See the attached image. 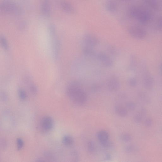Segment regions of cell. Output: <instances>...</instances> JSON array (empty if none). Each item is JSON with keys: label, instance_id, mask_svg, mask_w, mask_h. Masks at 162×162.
Returning <instances> with one entry per match:
<instances>
[{"label": "cell", "instance_id": "6", "mask_svg": "<svg viewBox=\"0 0 162 162\" xmlns=\"http://www.w3.org/2000/svg\"><path fill=\"white\" fill-rule=\"evenodd\" d=\"M50 33L52 37V48L54 57L56 59L58 56L59 52V44L57 38H56V30L53 26H51L50 28Z\"/></svg>", "mask_w": 162, "mask_h": 162}, {"label": "cell", "instance_id": "22", "mask_svg": "<svg viewBox=\"0 0 162 162\" xmlns=\"http://www.w3.org/2000/svg\"><path fill=\"white\" fill-rule=\"evenodd\" d=\"M121 140L124 142H128L131 141L132 137L130 135L127 133H123L120 136Z\"/></svg>", "mask_w": 162, "mask_h": 162}, {"label": "cell", "instance_id": "10", "mask_svg": "<svg viewBox=\"0 0 162 162\" xmlns=\"http://www.w3.org/2000/svg\"><path fill=\"white\" fill-rule=\"evenodd\" d=\"M61 6L62 10L67 13L72 14L75 13V10L74 7L66 1H62L61 2Z\"/></svg>", "mask_w": 162, "mask_h": 162}, {"label": "cell", "instance_id": "28", "mask_svg": "<svg viewBox=\"0 0 162 162\" xmlns=\"http://www.w3.org/2000/svg\"><path fill=\"white\" fill-rule=\"evenodd\" d=\"M7 146V143L6 140L3 138H1L0 141V147L2 150H5Z\"/></svg>", "mask_w": 162, "mask_h": 162}, {"label": "cell", "instance_id": "40", "mask_svg": "<svg viewBox=\"0 0 162 162\" xmlns=\"http://www.w3.org/2000/svg\"><path fill=\"white\" fill-rule=\"evenodd\" d=\"M161 69H162V66H161Z\"/></svg>", "mask_w": 162, "mask_h": 162}, {"label": "cell", "instance_id": "2", "mask_svg": "<svg viewBox=\"0 0 162 162\" xmlns=\"http://www.w3.org/2000/svg\"><path fill=\"white\" fill-rule=\"evenodd\" d=\"M128 14L129 17L142 25L149 23L153 18L152 14L149 10L138 6L130 7L128 9Z\"/></svg>", "mask_w": 162, "mask_h": 162}, {"label": "cell", "instance_id": "36", "mask_svg": "<svg viewBox=\"0 0 162 162\" xmlns=\"http://www.w3.org/2000/svg\"><path fill=\"white\" fill-rule=\"evenodd\" d=\"M1 97L3 101H6L7 100V96L6 93L2 92L1 94Z\"/></svg>", "mask_w": 162, "mask_h": 162}, {"label": "cell", "instance_id": "11", "mask_svg": "<svg viewBox=\"0 0 162 162\" xmlns=\"http://www.w3.org/2000/svg\"><path fill=\"white\" fill-rule=\"evenodd\" d=\"M41 11L45 17H49L51 13L50 3L48 0H43L41 5Z\"/></svg>", "mask_w": 162, "mask_h": 162}, {"label": "cell", "instance_id": "19", "mask_svg": "<svg viewBox=\"0 0 162 162\" xmlns=\"http://www.w3.org/2000/svg\"><path fill=\"white\" fill-rule=\"evenodd\" d=\"M138 97L141 101L146 104H150L151 102L149 97L143 92H141L139 94Z\"/></svg>", "mask_w": 162, "mask_h": 162}, {"label": "cell", "instance_id": "17", "mask_svg": "<svg viewBox=\"0 0 162 162\" xmlns=\"http://www.w3.org/2000/svg\"><path fill=\"white\" fill-rule=\"evenodd\" d=\"M62 141L64 145L69 147L72 146L74 142L73 138L71 136L68 135L64 136Z\"/></svg>", "mask_w": 162, "mask_h": 162}, {"label": "cell", "instance_id": "34", "mask_svg": "<svg viewBox=\"0 0 162 162\" xmlns=\"http://www.w3.org/2000/svg\"><path fill=\"white\" fill-rule=\"evenodd\" d=\"M128 83L130 86L135 87L137 84V80L135 78H131L128 80Z\"/></svg>", "mask_w": 162, "mask_h": 162}, {"label": "cell", "instance_id": "35", "mask_svg": "<svg viewBox=\"0 0 162 162\" xmlns=\"http://www.w3.org/2000/svg\"><path fill=\"white\" fill-rule=\"evenodd\" d=\"M108 50L109 52L112 55H115L116 54L117 51L116 48L112 46L109 47Z\"/></svg>", "mask_w": 162, "mask_h": 162}, {"label": "cell", "instance_id": "37", "mask_svg": "<svg viewBox=\"0 0 162 162\" xmlns=\"http://www.w3.org/2000/svg\"><path fill=\"white\" fill-rule=\"evenodd\" d=\"M159 9L162 10V0H159Z\"/></svg>", "mask_w": 162, "mask_h": 162}, {"label": "cell", "instance_id": "29", "mask_svg": "<svg viewBox=\"0 0 162 162\" xmlns=\"http://www.w3.org/2000/svg\"><path fill=\"white\" fill-rule=\"evenodd\" d=\"M102 146L106 148H110L112 146V143L108 140L100 142Z\"/></svg>", "mask_w": 162, "mask_h": 162}, {"label": "cell", "instance_id": "13", "mask_svg": "<svg viewBox=\"0 0 162 162\" xmlns=\"http://www.w3.org/2000/svg\"><path fill=\"white\" fill-rule=\"evenodd\" d=\"M147 111L145 108H142L140 110L137 112L135 115L134 118V121L137 124H139L142 122L143 119L147 115Z\"/></svg>", "mask_w": 162, "mask_h": 162}, {"label": "cell", "instance_id": "38", "mask_svg": "<svg viewBox=\"0 0 162 162\" xmlns=\"http://www.w3.org/2000/svg\"><path fill=\"white\" fill-rule=\"evenodd\" d=\"M106 159L107 160H110L111 159V155L110 154H107L106 155Z\"/></svg>", "mask_w": 162, "mask_h": 162}, {"label": "cell", "instance_id": "7", "mask_svg": "<svg viewBox=\"0 0 162 162\" xmlns=\"http://www.w3.org/2000/svg\"><path fill=\"white\" fill-rule=\"evenodd\" d=\"M84 46L93 47L98 45L99 40L98 38L95 35L91 34H86L83 38Z\"/></svg>", "mask_w": 162, "mask_h": 162}, {"label": "cell", "instance_id": "27", "mask_svg": "<svg viewBox=\"0 0 162 162\" xmlns=\"http://www.w3.org/2000/svg\"><path fill=\"white\" fill-rule=\"evenodd\" d=\"M44 156L47 160H49L51 161H54L56 160L54 155L50 152H45L44 154Z\"/></svg>", "mask_w": 162, "mask_h": 162}, {"label": "cell", "instance_id": "8", "mask_svg": "<svg viewBox=\"0 0 162 162\" xmlns=\"http://www.w3.org/2000/svg\"><path fill=\"white\" fill-rule=\"evenodd\" d=\"M40 127L42 130L45 132L50 131L54 126V121L52 118L47 116L42 118L40 122Z\"/></svg>", "mask_w": 162, "mask_h": 162}, {"label": "cell", "instance_id": "30", "mask_svg": "<svg viewBox=\"0 0 162 162\" xmlns=\"http://www.w3.org/2000/svg\"><path fill=\"white\" fill-rule=\"evenodd\" d=\"M1 44L4 49L6 50H7L8 46L6 38L3 37H1Z\"/></svg>", "mask_w": 162, "mask_h": 162}, {"label": "cell", "instance_id": "1", "mask_svg": "<svg viewBox=\"0 0 162 162\" xmlns=\"http://www.w3.org/2000/svg\"><path fill=\"white\" fill-rule=\"evenodd\" d=\"M66 93L71 101L78 105H83L87 101V93L77 81H72L69 83L66 88Z\"/></svg>", "mask_w": 162, "mask_h": 162}, {"label": "cell", "instance_id": "24", "mask_svg": "<svg viewBox=\"0 0 162 162\" xmlns=\"http://www.w3.org/2000/svg\"><path fill=\"white\" fill-rule=\"evenodd\" d=\"M19 96L20 99L22 100H25L27 98V94L25 91L22 89H20L18 91Z\"/></svg>", "mask_w": 162, "mask_h": 162}, {"label": "cell", "instance_id": "9", "mask_svg": "<svg viewBox=\"0 0 162 162\" xmlns=\"http://www.w3.org/2000/svg\"><path fill=\"white\" fill-rule=\"evenodd\" d=\"M96 57L104 66L110 68L113 65V62L111 58L103 52H100L97 54Z\"/></svg>", "mask_w": 162, "mask_h": 162}, {"label": "cell", "instance_id": "23", "mask_svg": "<svg viewBox=\"0 0 162 162\" xmlns=\"http://www.w3.org/2000/svg\"><path fill=\"white\" fill-rule=\"evenodd\" d=\"M87 147L88 151L90 153H92L94 152L95 147L93 142L91 141H89L88 143Z\"/></svg>", "mask_w": 162, "mask_h": 162}, {"label": "cell", "instance_id": "21", "mask_svg": "<svg viewBox=\"0 0 162 162\" xmlns=\"http://www.w3.org/2000/svg\"><path fill=\"white\" fill-rule=\"evenodd\" d=\"M154 28L156 30H162V16L158 18L154 25Z\"/></svg>", "mask_w": 162, "mask_h": 162}, {"label": "cell", "instance_id": "33", "mask_svg": "<svg viewBox=\"0 0 162 162\" xmlns=\"http://www.w3.org/2000/svg\"><path fill=\"white\" fill-rule=\"evenodd\" d=\"M101 89L100 86L98 85L94 84L91 87V90L93 92H98Z\"/></svg>", "mask_w": 162, "mask_h": 162}, {"label": "cell", "instance_id": "4", "mask_svg": "<svg viewBox=\"0 0 162 162\" xmlns=\"http://www.w3.org/2000/svg\"><path fill=\"white\" fill-rule=\"evenodd\" d=\"M128 31L132 37L137 39H142L147 34L146 31L143 28L137 25L129 26L128 28Z\"/></svg>", "mask_w": 162, "mask_h": 162}, {"label": "cell", "instance_id": "26", "mask_svg": "<svg viewBox=\"0 0 162 162\" xmlns=\"http://www.w3.org/2000/svg\"><path fill=\"white\" fill-rule=\"evenodd\" d=\"M16 142H17L18 150L19 151L21 150L24 146V142L23 140L21 138H19L17 139Z\"/></svg>", "mask_w": 162, "mask_h": 162}, {"label": "cell", "instance_id": "14", "mask_svg": "<svg viewBox=\"0 0 162 162\" xmlns=\"http://www.w3.org/2000/svg\"><path fill=\"white\" fill-rule=\"evenodd\" d=\"M145 4L154 10L159 9V0H143Z\"/></svg>", "mask_w": 162, "mask_h": 162}, {"label": "cell", "instance_id": "16", "mask_svg": "<svg viewBox=\"0 0 162 162\" xmlns=\"http://www.w3.org/2000/svg\"><path fill=\"white\" fill-rule=\"evenodd\" d=\"M97 137L100 142H101L108 140L109 135L106 131L101 130L97 133Z\"/></svg>", "mask_w": 162, "mask_h": 162}, {"label": "cell", "instance_id": "3", "mask_svg": "<svg viewBox=\"0 0 162 162\" xmlns=\"http://www.w3.org/2000/svg\"><path fill=\"white\" fill-rule=\"evenodd\" d=\"M1 10L5 13L15 15H19L21 12L20 8L12 2L6 1L1 6Z\"/></svg>", "mask_w": 162, "mask_h": 162}, {"label": "cell", "instance_id": "32", "mask_svg": "<svg viewBox=\"0 0 162 162\" xmlns=\"http://www.w3.org/2000/svg\"><path fill=\"white\" fill-rule=\"evenodd\" d=\"M153 124V120L151 118H148L146 119L144 122V125L146 127H151Z\"/></svg>", "mask_w": 162, "mask_h": 162}, {"label": "cell", "instance_id": "20", "mask_svg": "<svg viewBox=\"0 0 162 162\" xmlns=\"http://www.w3.org/2000/svg\"><path fill=\"white\" fill-rule=\"evenodd\" d=\"M138 148L134 145H130L127 146L125 149L126 152L128 153H133L138 151Z\"/></svg>", "mask_w": 162, "mask_h": 162}, {"label": "cell", "instance_id": "15", "mask_svg": "<svg viewBox=\"0 0 162 162\" xmlns=\"http://www.w3.org/2000/svg\"><path fill=\"white\" fill-rule=\"evenodd\" d=\"M115 110L117 114L121 117H125L128 114L127 109L121 105L116 106L115 107Z\"/></svg>", "mask_w": 162, "mask_h": 162}, {"label": "cell", "instance_id": "39", "mask_svg": "<svg viewBox=\"0 0 162 162\" xmlns=\"http://www.w3.org/2000/svg\"><path fill=\"white\" fill-rule=\"evenodd\" d=\"M120 1L122 2H126L129 1V0H120Z\"/></svg>", "mask_w": 162, "mask_h": 162}, {"label": "cell", "instance_id": "18", "mask_svg": "<svg viewBox=\"0 0 162 162\" xmlns=\"http://www.w3.org/2000/svg\"><path fill=\"white\" fill-rule=\"evenodd\" d=\"M144 85L145 87L147 89L152 88L153 86V80L150 76L146 77L144 80Z\"/></svg>", "mask_w": 162, "mask_h": 162}, {"label": "cell", "instance_id": "12", "mask_svg": "<svg viewBox=\"0 0 162 162\" xmlns=\"http://www.w3.org/2000/svg\"><path fill=\"white\" fill-rule=\"evenodd\" d=\"M105 7L107 11L111 13L116 12L118 9L117 3L113 0L107 1L105 3Z\"/></svg>", "mask_w": 162, "mask_h": 162}, {"label": "cell", "instance_id": "5", "mask_svg": "<svg viewBox=\"0 0 162 162\" xmlns=\"http://www.w3.org/2000/svg\"><path fill=\"white\" fill-rule=\"evenodd\" d=\"M106 84L108 90L112 92L118 90L120 88L121 84L119 79L115 75L110 76L108 79Z\"/></svg>", "mask_w": 162, "mask_h": 162}, {"label": "cell", "instance_id": "25", "mask_svg": "<svg viewBox=\"0 0 162 162\" xmlns=\"http://www.w3.org/2000/svg\"><path fill=\"white\" fill-rule=\"evenodd\" d=\"M29 89L31 93L34 95L37 94L38 93V89L34 83H31L30 84Z\"/></svg>", "mask_w": 162, "mask_h": 162}, {"label": "cell", "instance_id": "31", "mask_svg": "<svg viewBox=\"0 0 162 162\" xmlns=\"http://www.w3.org/2000/svg\"><path fill=\"white\" fill-rule=\"evenodd\" d=\"M126 107L127 109L130 110H134L136 107V104L133 102H129L126 104Z\"/></svg>", "mask_w": 162, "mask_h": 162}]
</instances>
